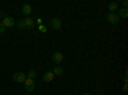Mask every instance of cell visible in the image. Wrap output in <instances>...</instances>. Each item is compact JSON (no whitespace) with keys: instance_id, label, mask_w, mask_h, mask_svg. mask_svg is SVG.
<instances>
[{"instance_id":"1","label":"cell","mask_w":128,"mask_h":95,"mask_svg":"<svg viewBox=\"0 0 128 95\" xmlns=\"http://www.w3.org/2000/svg\"><path fill=\"white\" fill-rule=\"evenodd\" d=\"M23 83H24V89H26L28 92H31V91H34V90H35V81H34V80L26 78Z\"/></svg>"},{"instance_id":"2","label":"cell","mask_w":128,"mask_h":95,"mask_svg":"<svg viewBox=\"0 0 128 95\" xmlns=\"http://www.w3.org/2000/svg\"><path fill=\"white\" fill-rule=\"evenodd\" d=\"M106 19H108L112 25H118L119 21H120V18L116 16L115 13H109L108 16H106Z\"/></svg>"},{"instance_id":"3","label":"cell","mask_w":128,"mask_h":95,"mask_svg":"<svg viewBox=\"0 0 128 95\" xmlns=\"http://www.w3.org/2000/svg\"><path fill=\"white\" fill-rule=\"evenodd\" d=\"M26 78H27V77H26V73H24V72H16L14 76H13L14 82H24Z\"/></svg>"},{"instance_id":"4","label":"cell","mask_w":128,"mask_h":95,"mask_svg":"<svg viewBox=\"0 0 128 95\" xmlns=\"http://www.w3.org/2000/svg\"><path fill=\"white\" fill-rule=\"evenodd\" d=\"M2 23H3V26H4L5 28H6V27L10 28V27H13V26L16 25V21H14L12 17H5V18L3 19V22H2Z\"/></svg>"},{"instance_id":"5","label":"cell","mask_w":128,"mask_h":95,"mask_svg":"<svg viewBox=\"0 0 128 95\" xmlns=\"http://www.w3.org/2000/svg\"><path fill=\"white\" fill-rule=\"evenodd\" d=\"M51 27L54 30H59L62 27V21L59 18H52L51 19Z\"/></svg>"},{"instance_id":"6","label":"cell","mask_w":128,"mask_h":95,"mask_svg":"<svg viewBox=\"0 0 128 95\" xmlns=\"http://www.w3.org/2000/svg\"><path fill=\"white\" fill-rule=\"evenodd\" d=\"M31 12H32L31 5H30L28 3H24V4L22 5V13H23L24 16H30V14H31Z\"/></svg>"},{"instance_id":"7","label":"cell","mask_w":128,"mask_h":95,"mask_svg":"<svg viewBox=\"0 0 128 95\" xmlns=\"http://www.w3.org/2000/svg\"><path fill=\"white\" fill-rule=\"evenodd\" d=\"M52 60L59 64L60 62H63V54H62L60 51H55L54 54H52Z\"/></svg>"},{"instance_id":"8","label":"cell","mask_w":128,"mask_h":95,"mask_svg":"<svg viewBox=\"0 0 128 95\" xmlns=\"http://www.w3.org/2000/svg\"><path fill=\"white\" fill-rule=\"evenodd\" d=\"M52 78H54V73H52L51 71H48L44 73V81L45 82H51Z\"/></svg>"},{"instance_id":"9","label":"cell","mask_w":128,"mask_h":95,"mask_svg":"<svg viewBox=\"0 0 128 95\" xmlns=\"http://www.w3.org/2000/svg\"><path fill=\"white\" fill-rule=\"evenodd\" d=\"M23 22H24L26 30H27V28H32V27H34V25H35V22H34V19H31L30 17H27L26 19H23Z\"/></svg>"},{"instance_id":"10","label":"cell","mask_w":128,"mask_h":95,"mask_svg":"<svg viewBox=\"0 0 128 95\" xmlns=\"http://www.w3.org/2000/svg\"><path fill=\"white\" fill-rule=\"evenodd\" d=\"M116 16H118L119 18H127L128 17V9H120V10H118V13H116Z\"/></svg>"},{"instance_id":"11","label":"cell","mask_w":128,"mask_h":95,"mask_svg":"<svg viewBox=\"0 0 128 95\" xmlns=\"http://www.w3.org/2000/svg\"><path fill=\"white\" fill-rule=\"evenodd\" d=\"M108 9H109V13H114V10L118 9V3L116 2H113L108 5Z\"/></svg>"},{"instance_id":"12","label":"cell","mask_w":128,"mask_h":95,"mask_svg":"<svg viewBox=\"0 0 128 95\" xmlns=\"http://www.w3.org/2000/svg\"><path fill=\"white\" fill-rule=\"evenodd\" d=\"M36 76H37V72H36L35 69H30L26 77H27V78H31V80H34V78H35Z\"/></svg>"},{"instance_id":"13","label":"cell","mask_w":128,"mask_h":95,"mask_svg":"<svg viewBox=\"0 0 128 95\" xmlns=\"http://www.w3.org/2000/svg\"><path fill=\"white\" fill-rule=\"evenodd\" d=\"M51 72L54 73V76H62V75H63V68H62V67H55Z\"/></svg>"},{"instance_id":"14","label":"cell","mask_w":128,"mask_h":95,"mask_svg":"<svg viewBox=\"0 0 128 95\" xmlns=\"http://www.w3.org/2000/svg\"><path fill=\"white\" fill-rule=\"evenodd\" d=\"M17 26H18V28H19V30H26V26H24V22H23V19H22V21H18Z\"/></svg>"},{"instance_id":"15","label":"cell","mask_w":128,"mask_h":95,"mask_svg":"<svg viewBox=\"0 0 128 95\" xmlns=\"http://www.w3.org/2000/svg\"><path fill=\"white\" fill-rule=\"evenodd\" d=\"M122 80H123V82H124V83H127V82H128V73H127V71H126V73L123 75Z\"/></svg>"},{"instance_id":"16","label":"cell","mask_w":128,"mask_h":95,"mask_svg":"<svg viewBox=\"0 0 128 95\" xmlns=\"http://www.w3.org/2000/svg\"><path fill=\"white\" fill-rule=\"evenodd\" d=\"M38 30L41 31L42 34H45V32H46V27H45L44 25H40V26H38Z\"/></svg>"},{"instance_id":"17","label":"cell","mask_w":128,"mask_h":95,"mask_svg":"<svg viewBox=\"0 0 128 95\" xmlns=\"http://www.w3.org/2000/svg\"><path fill=\"white\" fill-rule=\"evenodd\" d=\"M4 31H5V27L3 26V23H2V22H0V34H3Z\"/></svg>"},{"instance_id":"18","label":"cell","mask_w":128,"mask_h":95,"mask_svg":"<svg viewBox=\"0 0 128 95\" xmlns=\"http://www.w3.org/2000/svg\"><path fill=\"white\" fill-rule=\"evenodd\" d=\"M122 4H123V8H124V9H127V5H128V2H127V0H124V2H123Z\"/></svg>"},{"instance_id":"19","label":"cell","mask_w":128,"mask_h":95,"mask_svg":"<svg viewBox=\"0 0 128 95\" xmlns=\"http://www.w3.org/2000/svg\"><path fill=\"white\" fill-rule=\"evenodd\" d=\"M127 90H128V86H127V83H124V86H123V91H124V92H127Z\"/></svg>"},{"instance_id":"20","label":"cell","mask_w":128,"mask_h":95,"mask_svg":"<svg viewBox=\"0 0 128 95\" xmlns=\"http://www.w3.org/2000/svg\"><path fill=\"white\" fill-rule=\"evenodd\" d=\"M37 23H38V26L42 23V19H41V18H38V19H37Z\"/></svg>"},{"instance_id":"21","label":"cell","mask_w":128,"mask_h":95,"mask_svg":"<svg viewBox=\"0 0 128 95\" xmlns=\"http://www.w3.org/2000/svg\"><path fill=\"white\" fill-rule=\"evenodd\" d=\"M82 95H90V94H87V92H83Z\"/></svg>"}]
</instances>
